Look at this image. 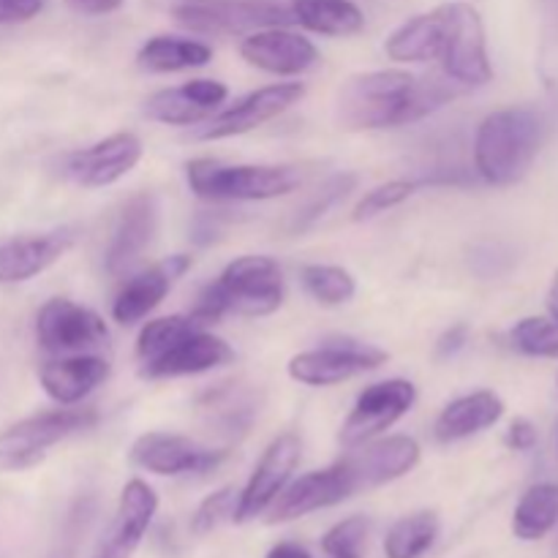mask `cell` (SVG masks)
<instances>
[{
    "instance_id": "1",
    "label": "cell",
    "mask_w": 558,
    "mask_h": 558,
    "mask_svg": "<svg viewBox=\"0 0 558 558\" xmlns=\"http://www.w3.org/2000/svg\"><path fill=\"white\" fill-rule=\"evenodd\" d=\"M461 85L450 76H417L409 71H365L349 76L338 90L336 118L349 131L412 125L458 98Z\"/></svg>"
},
{
    "instance_id": "2",
    "label": "cell",
    "mask_w": 558,
    "mask_h": 558,
    "mask_svg": "<svg viewBox=\"0 0 558 558\" xmlns=\"http://www.w3.org/2000/svg\"><path fill=\"white\" fill-rule=\"evenodd\" d=\"M283 272L270 256H240L223 267L221 276L207 283L196 298L194 316L202 327L216 325L227 314L270 316L283 305Z\"/></svg>"
},
{
    "instance_id": "3",
    "label": "cell",
    "mask_w": 558,
    "mask_h": 558,
    "mask_svg": "<svg viewBox=\"0 0 558 558\" xmlns=\"http://www.w3.org/2000/svg\"><path fill=\"white\" fill-rule=\"evenodd\" d=\"M543 136V118L534 109H496L474 136V169L488 185L518 183L537 158Z\"/></svg>"
},
{
    "instance_id": "4",
    "label": "cell",
    "mask_w": 558,
    "mask_h": 558,
    "mask_svg": "<svg viewBox=\"0 0 558 558\" xmlns=\"http://www.w3.org/2000/svg\"><path fill=\"white\" fill-rule=\"evenodd\" d=\"M189 189L207 202H265L287 196L303 185V169L294 163H223L194 158L185 163Z\"/></svg>"
},
{
    "instance_id": "5",
    "label": "cell",
    "mask_w": 558,
    "mask_h": 558,
    "mask_svg": "<svg viewBox=\"0 0 558 558\" xmlns=\"http://www.w3.org/2000/svg\"><path fill=\"white\" fill-rule=\"evenodd\" d=\"M174 22L205 36H248L292 25V9L276 0H167Z\"/></svg>"
},
{
    "instance_id": "6",
    "label": "cell",
    "mask_w": 558,
    "mask_h": 558,
    "mask_svg": "<svg viewBox=\"0 0 558 558\" xmlns=\"http://www.w3.org/2000/svg\"><path fill=\"white\" fill-rule=\"evenodd\" d=\"M98 423L96 409H52L20 420L0 434V463L5 469L36 466L47 450L69 436L90 430Z\"/></svg>"
},
{
    "instance_id": "7",
    "label": "cell",
    "mask_w": 558,
    "mask_h": 558,
    "mask_svg": "<svg viewBox=\"0 0 558 558\" xmlns=\"http://www.w3.org/2000/svg\"><path fill=\"white\" fill-rule=\"evenodd\" d=\"M445 76L461 87H483L494 80L483 16L469 3H447V36L439 58Z\"/></svg>"
},
{
    "instance_id": "8",
    "label": "cell",
    "mask_w": 558,
    "mask_h": 558,
    "mask_svg": "<svg viewBox=\"0 0 558 558\" xmlns=\"http://www.w3.org/2000/svg\"><path fill=\"white\" fill-rule=\"evenodd\" d=\"M414 401H417V387L407 379H387L365 387L354 401L347 423L341 425L338 441L347 450H352V447L376 439L385 430H390L398 420L407 417Z\"/></svg>"
},
{
    "instance_id": "9",
    "label": "cell",
    "mask_w": 558,
    "mask_h": 558,
    "mask_svg": "<svg viewBox=\"0 0 558 558\" xmlns=\"http://www.w3.org/2000/svg\"><path fill=\"white\" fill-rule=\"evenodd\" d=\"M387 363V352L360 341H330L289 360V379L305 387H332Z\"/></svg>"
},
{
    "instance_id": "10",
    "label": "cell",
    "mask_w": 558,
    "mask_h": 558,
    "mask_svg": "<svg viewBox=\"0 0 558 558\" xmlns=\"http://www.w3.org/2000/svg\"><path fill=\"white\" fill-rule=\"evenodd\" d=\"M109 338L107 325L96 311L65 298H52L36 316V341L49 354H82L104 347Z\"/></svg>"
},
{
    "instance_id": "11",
    "label": "cell",
    "mask_w": 558,
    "mask_h": 558,
    "mask_svg": "<svg viewBox=\"0 0 558 558\" xmlns=\"http://www.w3.org/2000/svg\"><path fill=\"white\" fill-rule=\"evenodd\" d=\"M352 483L354 494L379 488V485L401 480L420 463V445L412 436H387L371 439L365 445L352 447V452L336 461Z\"/></svg>"
},
{
    "instance_id": "12",
    "label": "cell",
    "mask_w": 558,
    "mask_h": 558,
    "mask_svg": "<svg viewBox=\"0 0 558 558\" xmlns=\"http://www.w3.org/2000/svg\"><path fill=\"white\" fill-rule=\"evenodd\" d=\"M300 452H303V441L298 434H281L278 439L270 441L265 452H262L259 463L251 472L248 483L238 496V510H234V523H248L254 518H262L267 507L276 501V496L287 488L292 480L294 469L300 463Z\"/></svg>"
},
{
    "instance_id": "13",
    "label": "cell",
    "mask_w": 558,
    "mask_h": 558,
    "mask_svg": "<svg viewBox=\"0 0 558 558\" xmlns=\"http://www.w3.org/2000/svg\"><path fill=\"white\" fill-rule=\"evenodd\" d=\"M227 458L223 450H210L199 441L180 434L150 430L131 445V461L158 477H185V474H207Z\"/></svg>"
},
{
    "instance_id": "14",
    "label": "cell",
    "mask_w": 558,
    "mask_h": 558,
    "mask_svg": "<svg viewBox=\"0 0 558 558\" xmlns=\"http://www.w3.org/2000/svg\"><path fill=\"white\" fill-rule=\"evenodd\" d=\"M303 96H305V85H300V82H281V85L259 87V90L238 98V101L229 104L227 109L213 114V118L207 120L205 129L199 131V140L213 142V140H229V136L248 134V131L281 118L287 109H292L294 104H300V98Z\"/></svg>"
},
{
    "instance_id": "15",
    "label": "cell",
    "mask_w": 558,
    "mask_h": 558,
    "mask_svg": "<svg viewBox=\"0 0 558 558\" xmlns=\"http://www.w3.org/2000/svg\"><path fill=\"white\" fill-rule=\"evenodd\" d=\"M142 153L145 147L140 136L131 131H118L104 136L96 145L69 153L63 158V172L82 189H104L123 180L142 161Z\"/></svg>"
},
{
    "instance_id": "16",
    "label": "cell",
    "mask_w": 558,
    "mask_h": 558,
    "mask_svg": "<svg viewBox=\"0 0 558 558\" xmlns=\"http://www.w3.org/2000/svg\"><path fill=\"white\" fill-rule=\"evenodd\" d=\"M352 483L343 474V469L338 463H332V466L319 469V472H308L298 480H289L287 488L267 507L265 518L270 526H276V523H292L305 515H314L319 510H327V507L341 505V501L352 499Z\"/></svg>"
},
{
    "instance_id": "17",
    "label": "cell",
    "mask_w": 558,
    "mask_h": 558,
    "mask_svg": "<svg viewBox=\"0 0 558 558\" xmlns=\"http://www.w3.org/2000/svg\"><path fill=\"white\" fill-rule=\"evenodd\" d=\"M240 54L248 65L276 76H300L319 63V49L314 41L289 27L248 33L240 44Z\"/></svg>"
},
{
    "instance_id": "18",
    "label": "cell",
    "mask_w": 558,
    "mask_h": 558,
    "mask_svg": "<svg viewBox=\"0 0 558 558\" xmlns=\"http://www.w3.org/2000/svg\"><path fill=\"white\" fill-rule=\"evenodd\" d=\"M194 259L189 254H174L161 259L158 265L147 267V270L136 272L134 278L120 287V292L114 294L112 303V319L118 325H136V322L145 319L147 314L161 305V300L167 298L169 289L191 270Z\"/></svg>"
},
{
    "instance_id": "19",
    "label": "cell",
    "mask_w": 558,
    "mask_h": 558,
    "mask_svg": "<svg viewBox=\"0 0 558 558\" xmlns=\"http://www.w3.org/2000/svg\"><path fill=\"white\" fill-rule=\"evenodd\" d=\"M158 512V494L145 480H129L120 490L118 512L107 529V537L93 558H131L145 539L153 518Z\"/></svg>"
},
{
    "instance_id": "20",
    "label": "cell",
    "mask_w": 558,
    "mask_h": 558,
    "mask_svg": "<svg viewBox=\"0 0 558 558\" xmlns=\"http://www.w3.org/2000/svg\"><path fill=\"white\" fill-rule=\"evenodd\" d=\"M158 234V199L156 194H136L125 202L120 210L118 223L112 229V240L104 254V267L109 276H123L125 270L136 265L150 248Z\"/></svg>"
},
{
    "instance_id": "21",
    "label": "cell",
    "mask_w": 558,
    "mask_h": 558,
    "mask_svg": "<svg viewBox=\"0 0 558 558\" xmlns=\"http://www.w3.org/2000/svg\"><path fill=\"white\" fill-rule=\"evenodd\" d=\"M74 243V227L5 240V243H0V283H25L41 276L54 262L63 259Z\"/></svg>"
},
{
    "instance_id": "22",
    "label": "cell",
    "mask_w": 558,
    "mask_h": 558,
    "mask_svg": "<svg viewBox=\"0 0 558 558\" xmlns=\"http://www.w3.org/2000/svg\"><path fill=\"white\" fill-rule=\"evenodd\" d=\"M229 90L218 80H191L163 87L145 101V114L163 125H194L210 120L227 101Z\"/></svg>"
},
{
    "instance_id": "23",
    "label": "cell",
    "mask_w": 558,
    "mask_h": 558,
    "mask_svg": "<svg viewBox=\"0 0 558 558\" xmlns=\"http://www.w3.org/2000/svg\"><path fill=\"white\" fill-rule=\"evenodd\" d=\"M229 363H234V349L223 338L210 336V332H205V327H199V330L180 338L161 357L142 365V376H147V379H178V376L205 374V371L221 368Z\"/></svg>"
},
{
    "instance_id": "24",
    "label": "cell",
    "mask_w": 558,
    "mask_h": 558,
    "mask_svg": "<svg viewBox=\"0 0 558 558\" xmlns=\"http://www.w3.org/2000/svg\"><path fill=\"white\" fill-rule=\"evenodd\" d=\"M109 379V363L98 354H69L49 360L38 371L44 392L60 407H74Z\"/></svg>"
},
{
    "instance_id": "25",
    "label": "cell",
    "mask_w": 558,
    "mask_h": 558,
    "mask_svg": "<svg viewBox=\"0 0 558 558\" xmlns=\"http://www.w3.org/2000/svg\"><path fill=\"white\" fill-rule=\"evenodd\" d=\"M501 414H505V401L496 392H469V396L456 398V401L441 409L434 425V436L441 445H452V441L469 439V436H477L483 430L494 428L501 420Z\"/></svg>"
},
{
    "instance_id": "26",
    "label": "cell",
    "mask_w": 558,
    "mask_h": 558,
    "mask_svg": "<svg viewBox=\"0 0 558 558\" xmlns=\"http://www.w3.org/2000/svg\"><path fill=\"white\" fill-rule=\"evenodd\" d=\"M447 36V3L428 14H417L390 33L385 41L387 58L396 63H430L441 58Z\"/></svg>"
},
{
    "instance_id": "27",
    "label": "cell",
    "mask_w": 558,
    "mask_h": 558,
    "mask_svg": "<svg viewBox=\"0 0 558 558\" xmlns=\"http://www.w3.org/2000/svg\"><path fill=\"white\" fill-rule=\"evenodd\" d=\"M289 9L298 25L327 38L357 36L365 27V14L354 0H292Z\"/></svg>"
},
{
    "instance_id": "28",
    "label": "cell",
    "mask_w": 558,
    "mask_h": 558,
    "mask_svg": "<svg viewBox=\"0 0 558 558\" xmlns=\"http://www.w3.org/2000/svg\"><path fill=\"white\" fill-rule=\"evenodd\" d=\"M213 60V47L196 38L180 36H153L136 52L140 69L150 74H174V71L202 69Z\"/></svg>"
},
{
    "instance_id": "29",
    "label": "cell",
    "mask_w": 558,
    "mask_h": 558,
    "mask_svg": "<svg viewBox=\"0 0 558 558\" xmlns=\"http://www.w3.org/2000/svg\"><path fill=\"white\" fill-rule=\"evenodd\" d=\"M202 414L213 428H218V434H245L259 414V398L251 387L221 385L202 398Z\"/></svg>"
},
{
    "instance_id": "30",
    "label": "cell",
    "mask_w": 558,
    "mask_h": 558,
    "mask_svg": "<svg viewBox=\"0 0 558 558\" xmlns=\"http://www.w3.org/2000/svg\"><path fill=\"white\" fill-rule=\"evenodd\" d=\"M558 526V483H537L521 496L512 512V534L523 543H539Z\"/></svg>"
},
{
    "instance_id": "31",
    "label": "cell",
    "mask_w": 558,
    "mask_h": 558,
    "mask_svg": "<svg viewBox=\"0 0 558 558\" xmlns=\"http://www.w3.org/2000/svg\"><path fill=\"white\" fill-rule=\"evenodd\" d=\"M441 532L439 515L434 510H417L398 518L385 537L387 558H423L436 545Z\"/></svg>"
},
{
    "instance_id": "32",
    "label": "cell",
    "mask_w": 558,
    "mask_h": 558,
    "mask_svg": "<svg viewBox=\"0 0 558 558\" xmlns=\"http://www.w3.org/2000/svg\"><path fill=\"white\" fill-rule=\"evenodd\" d=\"M199 327L202 325L191 314L161 316V319L147 322L140 330V338H136V357H140L142 365L153 363V360L161 357L167 349H172L180 338L199 330Z\"/></svg>"
},
{
    "instance_id": "33",
    "label": "cell",
    "mask_w": 558,
    "mask_h": 558,
    "mask_svg": "<svg viewBox=\"0 0 558 558\" xmlns=\"http://www.w3.org/2000/svg\"><path fill=\"white\" fill-rule=\"evenodd\" d=\"M300 281H303V289L316 303L330 305V308L349 303L357 292L352 272L336 265H305L300 270Z\"/></svg>"
},
{
    "instance_id": "34",
    "label": "cell",
    "mask_w": 558,
    "mask_h": 558,
    "mask_svg": "<svg viewBox=\"0 0 558 558\" xmlns=\"http://www.w3.org/2000/svg\"><path fill=\"white\" fill-rule=\"evenodd\" d=\"M354 185H357V174L352 172L332 174V178L327 180L319 191H314V196H311V199L294 213L289 229H292V232H305V229L316 227L322 218L330 216V210H336V207L352 194Z\"/></svg>"
},
{
    "instance_id": "35",
    "label": "cell",
    "mask_w": 558,
    "mask_h": 558,
    "mask_svg": "<svg viewBox=\"0 0 558 558\" xmlns=\"http://www.w3.org/2000/svg\"><path fill=\"white\" fill-rule=\"evenodd\" d=\"M507 343L526 357H558V322L554 316H526L507 332Z\"/></svg>"
},
{
    "instance_id": "36",
    "label": "cell",
    "mask_w": 558,
    "mask_h": 558,
    "mask_svg": "<svg viewBox=\"0 0 558 558\" xmlns=\"http://www.w3.org/2000/svg\"><path fill=\"white\" fill-rule=\"evenodd\" d=\"M371 521L365 515H349L322 537V550L330 558H363L368 545Z\"/></svg>"
},
{
    "instance_id": "37",
    "label": "cell",
    "mask_w": 558,
    "mask_h": 558,
    "mask_svg": "<svg viewBox=\"0 0 558 558\" xmlns=\"http://www.w3.org/2000/svg\"><path fill=\"white\" fill-rule=\"evenodd\" d=\"M238 490L234 488H218L210 496L199 501L196 512L191 515V532L196 537H205V534L216 532L223 523L234 521V510H238Z\"/></svg>"
},
{
    "instance_id": "38",
    "label": "cell",
    "mask_w": 558,
    "mask_h": 558,
    "mask_svg": "<svg viewBox=\"0 0 558 558\" xmlns=\"http://www.w3.org/2000/svg\"><path fill=\"white\" fill-rule=\"evenodd\" d=\"M414 189H417V183H409V180H390V183L376 185L354 205L352 221H371V218L403 205L414 194Z\"/></svg>"
},
{
    "instance_id": "39",
    "label": "cell",
    "mask_w": 558,
    "mask_h": 558,
    "mask_svg": "<svg viewBox=\"0 0 558 558\" xmlns=\"http://www.w3.org/2000/svg\"><path fill=\"white\" fill-rule=\"evenodd\" d=\"M543 49H539V71L548 85L558 82V0H543Z\"/></svg>"
},
{
    "instance_id": "40",
    "label": "cell",
    "mask_w": 558,
    "mask_h": 558,
    "mask_svg": "<svg viewBox=\"0 0 558 558\" xmlns=\"http://www.w3.org/2000/svg\"><path fill=\"white\" fill-rule=\"evenodd\" d=\"M47 5V0H0V25L31 22Z\"/></svg>"
},
{
    "instance_id": "41",
    "label": "cell",
    "mask_w": 558,
    "mask_h": 558,
    "mask_svg": "<svg viewBox=\"0 0 558 558\" xmlns=\"http://www.w3.org/2000/svg\"><path fill=\"white\" fill-rule=\"evenodd\" d=\"M505 441L510 450L526 452L537 445V428H534V423H529L526 417H518L510 423V430H507Z\"/></svg>"
},
{
    "instance_id": "42",
    "label": "cell",
    "mask_w": 558,
    "mask_h": 558,
    "mask_svg": "<svg viewBox=\"0 0 558 558\" xmlns=\"http://www.w3.org/2000/svg\"><path fill=\"white\" fill-rule=\"evenodd\" d=\"M466 343H469V327L466 325L447 327V330L439 336V341H436V357L439 360L456 357V354L461 352Z\"/></svg>"
},
{
    "instance_id": "43",
    "label": "cell",
    "mask_w": 558,
    "mask_h": 558,
    "mask_svg": "<svg viewBox=\"0 0 558 558\" xmlns=\"http://www.w3.org/2000/svg\"><path fill=\"white\" fill-rule=\"evenodd\" d=\"M71 9L76 14H85V16H104V14H112L123 5V0H69Z\"/></svg>"
},
{
    "instance_id": "44",
    "label": "cell",
    "mask_w": 558,
    "mask_h": 558,
    "mask_svg": "<svg viewBox=\"0 0 558 558\" xmlns=\"http://www.w3.org/2000/svg\"><path fill=\"white\" fill-rule=\"evenodd\" d=\"M265 558H314V556H311L308 550L298 543H278L267 550Z\"/></svg>"
},
{
    "instance_id": "45",
    "label": "cell",
    "mask_w": 558,
    "mask_h": 558,
    "mask_svg": "<svg viewBox=\"0 0 558 558\" xmlns=\"http://www.w3.org/2000/svg\"><path fill=\"white\" fill-rule=\"evenodd\" d=\"M548 311L550 316L558 322V272L554 278V283H550V292H548Z\"/></svg>"
},
{
    "instance_id": "46",
    "label": "cell",
    "mask_w": 558,
    "mask_h": 558,
    "mask_svg": "<svg viewBox=\"0 0 558 558\" xmlns=\"http://www.w3.org/2000/svg\"><path fill=\"white\" fill-rule=\"evenodd\" d=\"M556 554H558V539H556Z\"/></svg>"
}]
</instances>
